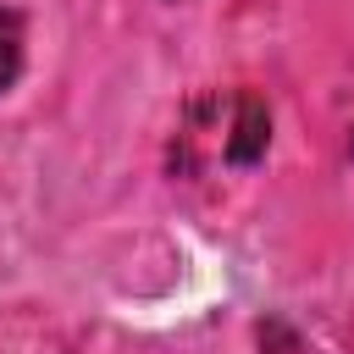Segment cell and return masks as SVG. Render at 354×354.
Here are the masks:
<instances>
[{
	"mask_svg": "<svg viewBox=\"0 0 354 354\" xmlns=\"http://www.w3.org/2000/svg\"><path fill=\"white\" fill-rule=\"evenodd\" d=\"M266 138H271L266 100L260 94H238V122H232V138H227V160L232 166H254L266 155Z\"/></svg>",
	"mask_w": 354,
	"mask_h": 354,
	"instance_id": "1",
	"label": "cell"
},
{
	"mask_svg": "<svg viewBox=\"0 0 354 354\" xmlns=\"http://www.w3.org/2000/svg\"><path fill=\"white\" fill-rule=\"evenodd\" d=\"M17 72H22V17L0 6V94L17 83Z\"/></svg>",
	"mask_w": 354,
	"mask_h": 354,
	"instance_id": "2",
	"label": "cell"
}]
</instances>
